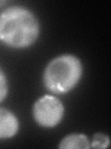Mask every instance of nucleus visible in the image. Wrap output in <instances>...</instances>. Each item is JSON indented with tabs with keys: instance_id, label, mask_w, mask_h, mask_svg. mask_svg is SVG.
<instances>
[{
	"instance_id": "obj_8",
	"label": "nucleus",
	"mask_w": 111,
	"mask_h": 149,
	"mask_svg": "<svg viewBox=\"0 0 111 149\" xmlns=\"http://www.w3.org/2000/svg\"><path fill=\"white\" fill-rule=\"evenodd\" d=\"M6 2H2V1H0V5H2V4H5Z\"/></svg>"
},
{
	"instance_id": "obj_2",
	"label": "nucleus",
	"mask_w": 111,
	"mask_h": 149,
	"mask_svg": "<svg viewBox=\"0 0 111 149\" xmlns=\"http://www.w3.org/2000/svg\"><path fill=\"white\" fill-rule=\"evenodd\" d=\"M82 76L81 60L72 54H63L51 60L43 74L44 85L55 94H66L75 88Z\"/></svg>"
},
{
	"instance_id": "obj_6",
	"label": "nucleus",
	"mask_w": 111,
	"mask_h": 149,
	"mask_svg": "<svg viewBox=\"0 0 111 149\" xmlns=\"http://www.w3.org/2000/svg\"><path fill=\"white\" fill-rule=\"evenodd\" d=\"M110 146V139L104 133H95L91 142V148H108Z\"/></svg>"
},
{
	"instance_id": "obj_7",
	"label": "nucleus",
	"mask_w": 111,
	"mask_h": 149,
	"mask_svg": "<svg viewBox=\"0 0 111 149\" xmlns=\"http://www.w3.org/2000/svg\"><path fill=\"white\" fill-rule=\"evenodd\" d=\"M8 93V82L6 74L0 68V102L7 98Z\"/></svg>"
},
{
	"instance_id": "obj_4",
	"label": "nucleus",
	"mask_w": 111,
	"mask_h": 149,
	"mask_svg": "<svg viewBox=\"0 0 111 149\" xmlns=\"http://www.w3.org/2000/svg\"><path fill=\"white\" fill-rule=\"evenodd\" d=\"M20 129V122L15 114L0 107V140L14 137Z\"/></svg>"
},
{
	"instance_id": "obj_3",
	"label": "nucleus",
	"mask_w": 111,
	"mask_h": 149,
	"mask_svg": "<svg viewBox=\"0 0 111 149\" xmlns=\"http://www.w3.org/2000/svg\"><path fill=\"white\" fill-rule=\"evenodd\" d=\"M65 107L58 98L50 94L40 97L32 106V116L40 127L51 129L58 125L64 116Z\"/></svg>"
},
{
	"instance_id": "obj_1",
	"label": "nucleus",
	"mask_w": 111,
	"mask_h": 149,
	"mask_svg": "<svg viewBox=\"0 0 111 149\" xmlns=\"http://www.w3.org/2000/svg\"><path fill=\"white\" fill-rule=\"evenodd\" d=\"M40 24L24 7L13 6L0 13V41L13 49H25L38 39Z\"/></svg>"
},
{
	"instance_id": "obj_5",
	"label": "nucleus",
	"mask_w": 111,
	"mask_h": 149,
	"mask_svg": "<svg viewBox=\"0 0 111 149\" xmlns=\"http://www.w3.org/2000/svg\"><path fill=\"white\" fill-rule=\"evenodd\" d=\"M58 148L61 149H89L91 148V142L85 134L71 133L65 136L58 144Z\"/></svg>"
}]
</instances>
